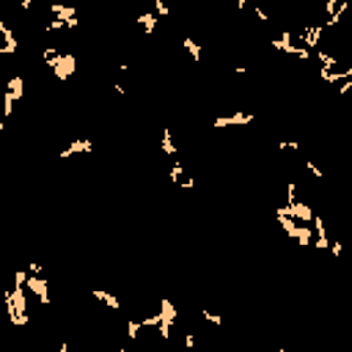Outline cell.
Returning a JSON list of instances; mask_svg holds the SVG:
<instances>
[{
    "label": "cell",
    "instance_id": "obj_1",
    "mask_svg": "<svg viewBox=\"0 0 352 352\" xmlns=\"http://www.w3.org/2000/svg\"><path fill=\"white\" fill-rule=\"evenodd\" d=\"M75 63H77V61H75V55H72V52H61L58 58H55V63H52V75H55V80H61V83H63V80L66 77H72V75H75Z\"/></svg>",
    "mask_w": 352,
    "mask_h": 352
},
{
    "label": "cell",
    "instance_id": "obj_2",
    "mask_svg": "<svg viewBox=\"0 0 352 352\" xmlns=\"http://www.w3.org/2000/svg\"><path fill=\"white\" fill-rule=\"evenodd\" d=\"M25 289H28V292H33L36 300L42 303V306H50V284H47V278H39V275H31V273H28Z\"/></svg>",
    "mask_w": 352,
    "mask_h": 352
},
{
    "label": "cell",
    "instance_id": "obj_3",
    "mask_svg": "<svg viewBox=\"0 0 352 352\" xmlns=\"http://www.w3.org/2000/svg\"><path fill=\"white\" fill-rule=\"evenodd\" d=\"M253 113H231V116H217L215 121H212V127L215 129H226V127H240V124H253Z\"/></svg>",
    "mask_w": 352,
    "mask_h": 352
},
{
    "label": "cell",
    "instance_id": "obj_4",
    "mask_svg": "<svg viewBox=\"0 0 352 352\" xmlns=\"http://www.w3.org/2000/svg\"><path fill=\"white\" fill-rule=\"evenodd\" d=\"M91 149H94V143H91V140H86V138H80V140H72V143H69L63 152H61V157H63V160H69V157H75V154H88Z\"/></svg>",
    "mask_w": 352,
    "mask_h": 352
},
{
    "label": "cell",
    "instance_id": "obj_5",
    "mask_svg": "<svg viewBox=\"0 0 352 352\" xmlns=\"http://www.w3.org/2000/svg\"><path fill=\"white\" fill-rule=\"evenodd\" d=\"M275 217H278V223H281V229L286 231V237H292L294 229H297V223H294V217L286 212V206H278L275 209Z\"/></svg>",
    "mask_w": 352,
    "mask_h": 352
},
{
    "label": "cell",
    "instance_id": "obj_6",
    "mask_svg": "<svg viewBox=\"0 0 352 352\" xmlns=\"http://www.w3.org/2000/svg\"><path fill=\"white\" fill-rule=\"evenodd\" d=\"M91 294H94L96 300H102L105 306L110 311H121V300L116 297V294H110V292H105V289H91Z\"/></svg>",
    "mask_w": 352,
    "mask_h": 352
},
{
    "label": "cell",
    "instance_id": "obj_7",
    "mask_svg": "<svg viewBox=\"0 0 352 352\" xmlns=\"http://www.w3.org/2000/svg\"><path fill=\"white\" fill-rule=\"evenodd\" d=\"M292 240H297L300 245H311V242H314V229H311V226H300V223H297Z\"/></svg>",
    "mask_w": 352,
    "mask_h": 352
},
{
    "label": "cell",
    "instance_id": "obj_8",
    "mask_svg": "<svg viewBox=\"0 0 352 352\" xmlns=\"http://www.w3.org/2000/svg\"><path fill=\"white\" fill-rule=\"evenodd\" d=\"M47 9L55 14V19H63V22H69V19H75V9L72 6H61V3H50Z\"/></svg>",
    "mask_w": 352,
    "mask_h": 352
},
{
    "label": "cell",
    "instance_id": "obj_9",
    "mask_svg": "<svg viewBox=\"0 0 352 352\" xmlns=\"http://www.w3.org/2000/svg\"><path fill=\"white\" fill-rule=\"evenodd\" d=\"M138 22H140V28H143V33H146V36H152V33H154V28H157V22H160V19L154 17V11H146V14H140V17H138Z\"/></svg>",
    "mask_w": 352,
    "mask_h": 352
},
{
    "label": "cell",
    "instance_id": "obj_10",
    "mask_svg": "<svg viewBox=\"0 0 352 352\" xmlns=\"http://www.w3.org/2000/svg\"><path fill=\"white\" fill-rule=\"evenodd\" d=\"M160 149H163L165 154L176 157V146H173V132H171V129H163V140H160Z\"/></svg>",
    "mask_w": 352,
    "mask_h": 352
},
{
    "label": "cell",
    "instance_id": "obj_11",
    "mask_svg": "<svg viewBox=\"0 0 352 352\" xmlns=\"http://www.w3.org/2000/svg\"><path fill=\"white\" fill-rule=\"evenodd\" d=\"M22 91H25V83H22V77H19V75H14V77L9 80V94L19 102V99H22Z\"/></svg>",
    "mask_w": 352,
    "mask_h": 352
},
{
    "label": "cell",
    "instance_id": "obj_12",
    "mask_svg": "<svg viewBox=\"0 0 352 352\" xmlns=\"http://www.w3.org/2000/svg\"><path fill=\"white\" fill-rule=\"evenodd\" d=\"M182 47H184V50L190 52V58H193V61H198V58H201V44H196L193 39H190V36L184 39V42H182Z\"/></svg>",
    "mask_w": 352,
    "mask_h": 352
},
{
    "label": "cell",
    "instance_id": "obj_13",
    "mask_svg": "<svg viewBox=\"0 0 352 352\" xmlns=\"http://www.w3.org/2000/svg\"><path fill=\"white\" fill-rule=\"evenodd\" d=\"M317 58H319V63H322V69H330V72H333L336 55H330V52H325V50H319V52H317Z\"/></svg>",
    "mask_w": 352,
    "mask_h": 352
},
{
    "label": "cell",
    "instance_id": "obj_14",
    "mask_svg": "<svg viewBox=\"0 0 352 352\" xmlns=\"http://www.w3.org/2000/svg\"><path fill=\"white\" fill-rule=\"evenodd\" d=\"M198 314H201V317H204L206 322H212V325H217V327H220V322H223V319L217 317V314H212V311H206V308H201Z\"/></svg>",
    "mask_w": 352,
    "mask_h": 352
},
{
    "label": "cell",
    "instance_id": "obj_15",
    "mask_svg": "<svg viewBox=\"0 0 352 352\" xmlns=\"http://www.w3.org/2000/svg\"><path fill=\"white\" fill-rule=\"evenodd\" d=\"M140 330H143V327H140V322H132V319L127 322V336H129V338H138V333H140Z\"/></svg>",
    "mask_w": 352,
    "mask_h": 352
},
{
    "label": "cell",
    "instance_id": "obj_16",
    "mask_svg": "<svg viewBox=\"0 0 352 352\" xmlns=\"http://www.w3.org/2000/svg\"><path fill=\"white\" fill-rule=\"evenodd\" d=\"M184 350H187V352L196 350V333H193V330H187V333H184Z\"/></svg>",
    "mask_w": 352,
    "mask_h": 352
},
{
    "label": "cell",
    "instance_id": "obj_17",
    "mask_svg": "<svg viewBox=\"0 0 352 352\" xmlns=\"http://www.w3.org/2000/svg\"><path fill=\"white\" fill-rule=\"evenodd\" d=\"M154 11H157V17H168V6L163 0H154Z\"/></svg>",
    "mask_w": 352,
    "mask_h": 352
},
{
    "label": "cell",
    "instance_id": "obj_18",
    "mask_svg": "<svg viewBox=\"0 0 352 352\" xmlns=\"http://www.w3.org/2000/svg\"><path fill=\"white\" fill-rule=\"evenodd\" d=\"M278 149H281V152H286V149H289V152H297V143H292V140H281V143H278Z\"/></svg>",
    "mask_w": 352,
    "mask_h": 352
},
{
    "label": "cell",
    "instance_id": "obj_19",
    "mask_svg": "<svg viewBox=\"0 0 352 352\" xmlns=\"http://www.w3.org/2000/svg\"><path fill=\"white\" fill-rule=\"evenodd\" d=\"M306 168H308V171H311V176H317V179H322V171H319V168H317V165H314V163H311V160H308V163H306Z\"/></svg>",
    "mask_w": 352,
    "mask_h": 352
},
{
    "label": "cell",
    "instance_id": "obj_20",
    "mask_svg": "<svg viewBox=\"0 0 352 352\" xmlns=\"http://www.w3.org/2000/svg\"><path fill=\"white\" fill-rule=\"evenodd\" d=\"M336 9H338V3H336V0H327V6H325L327 17H333V14H336Z\"/></svg>",
    "mask_w": 352,
    "mask_h": 352
},
{
    "label": "cell",
    "instance_id": "obj_21",
    "mask_svg": "<svg viewBox=\"0 0 352 352\" xmlns=\"http://www.w3.org/2000/svg\"><path fill=\"white\" fill-rule=\"evenodd\" d=\"M253 14H256L261 22H270V17H267V11H264V9H253Z\"/></svg>",
    "mask_w": 352,
    "mask_h": 352
},
{
    "label": "cell",
    "instance_id": "obj_22",
    "mask_svg": "<svg viewBox=\"0 0 352 352\" xmlns=\"http://www.w3.org/2000/svg\"><path fill=\"white\" fill-rule=\"evenodd\" d=\"M350 88H352V83H350V80H341V86H338V94H347Z\"/></svg>",
    "mask_w": 352,
    "mask_h": 352
},
{
    "label": "cell",
    "instance_id": "obj_23",
    "mask_svg": "<svg viewBox=\"0 0 352 352\" xmlns=\"http://www.w3.org/2000/svg\"><path fill=\"white\" fill-rule=\"evenodd\" d=\"M330 248H333V256H341V245L338 242H330Z\"/></svg>",
    "mask_w": 352,
    "mask_h": 352
},
{
    "label": "cell",
    "instance_id": "obj_24",
    "mask_svg": "<svg viewBox=\"0 0 352 352\" xmlns=\"http://www.w3.org/2000/svg\"><path fill=\"white\" fill-rule=\"evenodd\" d=\"M58 352H69V347H66V344H61V350Z\"/></svg>",
    "mask_w": 352,
    "mask_h": 352
},
{
    "label": "cell",
    "instance_id": "obj_25",
    "mask_svg": "<svg viewBox=\"0 0 352 352\" xmlns=\"http://www.w3.org/2000/svg\"><path fill=\"white\" fill-rule=\"evenodd\" d=\"M3 129H6V121H3V119H0V132H3Z\"/></svg>",
    "mask_w": 352,
    "mask_h": 352
},
{
    "label": "cell",
    "instance_id": "obj_26",
    "mask_svg": "<svg viewBox=\"0 0 352 352\" xmlns=\"http://www.w3.org/2000/svg\"><path fill=\"white\" fill-rule=\"evenodd\" d=\"M273 352H284V350H273Z\"/></svg>",
    "mask_w": 352,
    "mask_h": 352
}]
</instances>
